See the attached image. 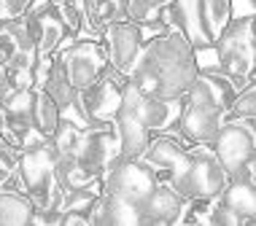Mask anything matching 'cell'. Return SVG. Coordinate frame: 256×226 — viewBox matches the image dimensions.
I'll list each match as a JSON object with an SVG mask.
<instances>
[{
    "instance_id": "cell-1",
    "label": "cell",
    "mask_w": 256,
    "mask_h": 226,
    "mask_svg": "<svg viewBox=\"0 0 256 226\" xmlns=\"http://www.w3.org/2000/svg\"><path fill=\"white\" fill-rule=\"evenodd\" d=\"M197 70V49L178 30H164L143 40L127 78L143 97L170 100L184 97Z\"/></svg>"
},
{
    "instance_id": "cell-2",
    "label": "cell",
    "mask_w": 256,
    "mask_h": 226,
    "mask_svg": "<svg viewBox=\"0 0 256 226\" xmlns=\"http://www.w3.org/2000/svg\"><path fill=\"white\" fill-rule=\"evenodd\" d=\"M159 178L140 159L119 156L102 175V191L92 208V226H140V210Z\"/></svg>"
},
{
    "instance_id": "cell-3",
    "label": "cell",
    "mask_w": 256,
    "mask_h": 226,
    "mask_svg": "<svg viewBox=\"0 0 256 226\" xmlns=\"http://www.w3.org/2000/svg\"><path fill=\"white\" fill-rule=\"evenodd\" d=\"M232 16V0H172L162 8V22L194 49H210Z\"/></svg>"
},
{
    "instance_id": "cell-4",
    "label": "cell",
    "mask_w": 256,
    "mask_h": 226,
    "mask_svg": "<svg viewBox=\"0 0 256 226\" xmlns=\"http://www.w3.org/2000/svg\"><path fill=\"white\" fill-rule=\"evenodd\" d=\"M210 49L216 51V67L226 78H232L238 89L254 84V70H256L254 13L232 16Z\"/></svg>"
},
{
    "instance_id": "cell-5",
    "label": "cell",
    "mask_w": 256,
    "mask_h": 226,
    "mask_svg": "<svg viewBox=\"0 0 256 226\" xmlns=\"http://www.w3.org/2000/svg\"><path fill=\"white\" fill-rule=\"evenodd\" d=\"M16 178L36 210H52L62 205V186L57 181V156L49 140L19 151Z\"/></svg>"
},
{
    "instance_id": "cell-6",
    "label": "cell",
    "mask_w": 256,
    "mask_h": 226,
    "mask_svg": "<svg viewBox=\"0 0 256 226\" xmlns=\"http://www.w3.org/2000/svg\"><path fill=\"white\" fill-rule=\"evenodd\" d=\"M216 159L221 162L230 181H251L256 183V138L254 121L224 119L210 143Z\"/></svg>"
},
{
    "instance_id": "cell-7",
    "label": "cell",
    "mask_w": 256,
    "mask_h": 226,
    "mask_svg": "<svg viewBox=\"0 0 256 226\" xmlns=\"http://www.w3.org/2000/svg\"><path fill=\"white\" fill-rule=\"evenodd\" d=\"M230 175L224 173L210 146H189V156L172 181L168 183L184 200H216L226 186Z\"/></svg>"
},
{
    "instance_id": "cell-8",
    "label": "cell",
    "mask_w": 256,
    "mask_h": 226,
    "mask_svg": "<svg viewBox=\"0 0 256 226\" xmlns=\"http://www.w3.org/2000/svg\"><path fill=\"white\" fill-rule=\"evenodd\" d=\"M124 84H127V75L106 67L100 73V78L94 84H89L86 89H81L76 105L70 111L78 113V119L86 124H102V121H114L116 113L122 108V94H124Z\"/></svg>"
},
{
    "instance_id": "cell-9",
    "label": "cell",
    "mask_w": 256,
    "mask_h": 226,
    "mask_svg": "<svg viewBox=\"0 0 256 226\" xmlns=\"http://www.w3.org/2000/svg\"><path fill=\"white\" fill-rule=\"evenodd\" d=\"M54 59L65 70L68 81H70L76 92L94 84L100 78V73L108 67V57L102 51L100 38H68L54 51Z\"/></svg>"
},
{
    "instance_id": "cell-10",
    "label": "cell",
    "mask_w": 256,
    "mask_h": 226,
    "mask_svg": "<svg viewBox=\"0 0 256 226\" xmlns=\"http://www.w3.org/2000/svg\"><path fill=\"white\" fill-rule=\"evenodd\" d=\"M119 156H122L119 132H116L114 121L81 127V138H78V146H76L73 159L86 175L102 178Z\"/></svg>"
},
{
    "instance_id": "cell-11",
    "label": "cell",
    "mask_w": 256,
    "mask_h": 226,
    "mask_svg": "<svg viewBox=\"0 0 256 226\" xmlns=\"http://www.w3.org/2000/svg\"><path fill=\"white\" fill-rule=\"evenodd\" d=\"M30 105H32V89H14L3 100V108H0V140L16 151L44 143L38 129L32 127Z\"/></svg>"
},
{
    "instance_id": "cell-12",
    "label": "cell",
    "mask_w": 256,
    "mask_h": 226,
    "mask_svg": "<svg viewBox=\"0 0 256 226\" xmlns=\"http://www.w3.org/2000/svg\"><path fill=\"white\" fill-rule=\"evenodd\" d=\"M256 224V183L226 181L213 200L210 226H254Z\"/></svg>"
},
{
    "instance_id": "cell-13",
    "label": "cell",
    "mask_w": 256,
    "mask_h": 226,
    "mask_svg": "<svg viewBox=\"0 0 256 226\" xmlns=\"http://www.w3.org/2000/svg\"><path fill=\"white\" fill-rule=\"evenodd\" d=\"M122 102L130 105L135 111V116L148 127L151 135L156 132H172L178 124V116H181V108H184V97H170V100H162V97H143L138 89L130 84H124V94H122Z\"/></svg>"
},
{
    "instance_id": "cell-14",
    "label": "cell",
    "mask_w": 256,
    "mask_h": 226,
    "mask_svg": "<svg viewBox=\"0 0 256 226\" xmlns=\"http://www.w3.org/2000/svg\"><path fill=\"white\" fill-rule=\"evenodd\" d=\"M189 156V143L178 132H156L151 135V143L140 154V162L151 167V173L159 178V183H170L181 173Z\"/></svg>"
},
{
    "instance_id": "cell-15",
    "label": "cell",
    "mask_w": 256,
    "mask_h": 226,
    "mask_svg": "<svg viewBox=\"0 0 256 226\" xmlns=\"http://www.w3.org/2000/svg\"><path fill=\"white\" fill-rule=\"evenodd\" d=\"M143 40H146V32L138 24L127 22V19L114 22V24L100 30V43H102V51L108 57V65L124 75H130V70H132Z\"/></svg>"
},
{
    "instance_id": "cell-16",
    "label": "cell",
    "mask_w": 256,
    "mask_h": 226,
    "mask_svg": "<svg viewBox=\"0 0 256 226\" xmlns=\"http://www.w3.org/2000/svg\"><path fill=\"white\" fill-rule=\"evenodd\" d=\"M238 92L240 89L234 86V81L226 78V75L213 65V67H200L194 81H192L189 89L184 92V100L205 105V108H210V111H218V113H224V119H226V111H230V105H232V100Z\"/></svg>"
},
{
    "instance_id": "cell-17",
    "label": "cell",
    "mask_w": 256,
    "mask_h": 226,
    "mask_svg": "<svg viewBox=\"0 0 256 226\" xmlns=\"http://www.w3.org/2000/svg\"><path fill=\"white\" fill-rule=\"evenodd\" d=\"M24 24L38 54H54L68 40V30L52 0H32L24 13Z\"/></svg>"
},
{
    "instance_id": "cell-18",
    "label": "cell",
    "mask_w": 256,
    "mask_h": 226,
    "mask_svg": "<svg viewBox=\"0 0 256 226\" xmlns=\"http://www.w3.org/2000/svg\"><path fill=\"white\" fill-rule=\"evenodd\" d=\"M221 121H224V113L184 100L176 132L181 135L189 146H210L213 138H216V132H218V127H221Z\"/></svg>"
},
{
    "instance_id": "cell-19",
    "label": "cell",
    "mask_w": 256,
    "mask_h": 226,
    "mask_svg": "<svg viewBox=\"0 0 256 226\" xmlns=\"http://www.w3.org/2000/svg\"><path fill=\"white\" fill-rule=\"evenodd\" d=\"M184 197L176 189H170L168 183L159 186L148 194L146 205L140 210V226H164V224H176L181 218L184 210Z\"/></svg>"
},
{
    "instance_id": "cell-20",
    "label": "cell",
    "mask_w": 256,
    "mask_h": 226,
    "mask_svg": "<svg viewBox=\"0 0 256 226\" xmlns=\"http://www.w3.org/2000/svg\"><path fill=\"white\" fill-rule=\"evenodd\" d=\"M114 124H116V132H119L122 156H124V159H140V154L146 151V146L151 143L148 127L143 124V121L135 116L132 108L124 105V102H122L119 113H116Z\"/></svg>"
},
{
    "instance_id": "cell-21",
    "label": "cell",
    "mask_w": 256,
    "mask_h": 226,
    "mask_svg": "<svg viewBox=\"0 0 256 226\" xmlns=\"http://www.w3.org/2000/svg\"><path fill=\"white\" fill-rule=\"evenodd\" d=\"M22 54H38L30 32H27L24 16L14 19V22H0V65H8Z\"/></svg>"
},
{
    "instance_id": "cell-22",
    "label": "cell",
    "mask_w": 256,
    "mask_h": 226,
    "mask_svg": "<svg viewBox=\"0 0 256 226\" xmlns=\"http://www.w3.org/2000/svg\"><path fill=\"white\" fill-rule=\"evenodd\" d=\"M81 13H84V30L98 32L114 22L124 19V8H127V0H78Z\"/></svg>"
},
{
    "instance_id": "cell-23",
    "label": "cell",
    "mask_w": 256,
    "mask_h": 226,
    "mask_svg": "<svg viewBox=\"0 0 256 226\" xmlns=\"http://www.w3.org/2000/svg\"><path fill=\"white\" fill-rule=\"evenodd\" d=\"M30 197L16 189H0V226H27L32 221Z\"/></svg>"
},
{
    "instance_id": "cell-24",
    "label": "cell",
    "mask_w": 256,
    "mask_h": 226,
    "mask_svg": "<svg viewBox=\"0 0 256 226\" xmlns=\"http://www.w3.org/2000/svg\"><path fill=\"white\" fill-rule=\"evenodd\" d=\"M30 119H32V127L38 129V135L44 140H49L57 129L60 119H62V111L60 105L54 102L44 89H32V105H30Z\"/></svg>"
},
{
    "instance_id": "cell-25",
    "label": "cell",
    "mask_w": 256,
    "mask_h": 226,
    "mask_svg": "<svg viewBox=\"0 0 256 226\" xmlns=\"http://www.w3.org/2000/svg\"><path fill=\"white\" fill-rule=\"evenodd\" d=\"M124 19L138 24L140 30H154V35L170 30V27L162 22V5H156L154 0H127Z\"/></svg>"
},
{
    "instance_id": "cell-26",
    "label": "cell",
    "mask_w": 256,
    "mask_h": 226,
    "mask_svg": "<svg viewBox=\"0 0 256 226\" xmlns=\"http://www.w3.org/2000/svg\"><path fill=\"white\" fill-rule=\"evenodd\" d=\"M44 89L49 97L60 105V111L62 113H68L70 108L76 105V97H78V92L70 86V81H68V75H65V70L57 65V59L52 62V70H49V75H46V81H44Z\"/></svg>"
},
{
    "instance_id": "cell-27",
    "label": "cell",
    "mask_w": 256,
    "mask_h": 226,
    "mask_svg": "<svg viewBox=\"0 0 256 226\" xmlns=\"http://www.w3.org/2000/svg\"><path fill=\"white\" fill-rule=\"evenodd\" d=\"M78 138H81V127L76 121H70L68 116H62L57 129H54V135L49 138V143H52L57 156H73L76 146H78Z\"/></svg>"
},
{
    "instance_id": "cell-28",
    "label": "cell",
    "mask_w": 256,
    "mask_h": 226,
    "mask_svg": "<svg viewBox=\"0 0 256 226\" xmlns=\"http://www.w3.org/2000/svg\"><path fill=\"white\" fill-rule=\"evenodd\" d=\"M226 119H234V121H254L256 119V89H254V84L243 86L234 94L230 111H226Z\"/></svg>"
},
{
    "instance_id": "cell-29",
    "label": "cell",
    "mask_w": 256,
    "mask_h": 226,
    "mask_svg": "<svg viewBox=\"0 0 256 226\" xmlns=\"http://www.w3.org/2000/svg\"><path fill=\"white\" fill-rule=\"evenodd\" d=\"M54 8H57L62 24L68 30V38H78L84 32V13H81L78 0H52Z\"/></svg>"
},
{
    "instance_id": "cell-30",
    "label": "cell",
    "mask_w": 256,
    "mask_h": 226,
    "mask_svg": "<svg viewBox=\"0 0 256 226\" xmlns=\"http://www.w3.org/2000/svg\"><path fill=\"white\" fill-rule=\"evenodd\" d=\"M16 164H19V151L0 140V189L16 175Z\"/></svg>"
},
{
    "instance_id": "cell-31",
    "label": "cell",
    "mask_w": 256,
    "mask_h": 226,
    "mask_svg": "<svg viewBox=\"0 0 256 226\" xmlns=\"http://www.w3.org/2000/svg\"><path fill=\"white\" fill-rule=\"evenodd\" d=\"M30 5H32V0H0V22L22 19Z\"/></svg>"
},
{
    "instance_id": "cell-32",
    "label": "cell",
    "mask_w": 256,
    "mask_h": 226,
    "mask_svg": "<svg viewBox=\"0 0 256 226\" xmlns=\"http://www.w3.org/2000/svg\"><path fill=\"white\" fill-rule=\"evenodd\" d=\"M8 92H14L8 84V75H6V67L0 65V108H3V100L8 97Z\"/></svg>"
},
{
    "instance_id": "cell-33",
    "label": "cell",
    "mask_w": 256,
    "mask_h": 226,
    "mask_svg": "<svg viewBox=\"0 0 256 226\" xmlns=\"http://www.w3.org/2000/svg\"><path fill=\"white\" fill-rule=\"evenodd\" d=\"M154 3H156V5H162V8H164V5H170L172 0H154Z\"/></svg>"
}]
</instances>
